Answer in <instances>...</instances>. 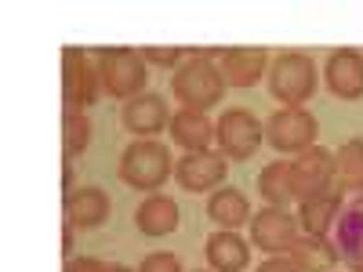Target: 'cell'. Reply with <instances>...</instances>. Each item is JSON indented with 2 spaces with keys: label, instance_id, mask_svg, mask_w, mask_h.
<instances>
[{
  "label": "cell",
  "instance_id": "1",
  "mask_svg": "<svg viewBox=\"0 0 363 272\" xmlns=\"http://www.w3.org/2000/svg\"><path fill=\"white\" fill-rule=\"evenodd\" d=\"M211 58H215V51H189V62L174 69L171 95L182 102V109L207 113L211 106H218L225 80H222V69Z\"/></svg>",
  "mask_w": 363,
  "mask_h": 272
},
{
  "label": "cell",
  "instance_id": "2",
  "mask_svg": "<svg viewBox=\"0 0 363 272\" xmlns=\"http://www.w3.org/2000/svg\"><path fill=\"white\" fill-rule=\"evenodd\" d=\"M145 80H149V66L142 51H131V47H106L99 55V84L109 98H138L145 95Z\"/></svg>",
  "mask_w": 363,
  "mask_h": 272
},
{
  "label": "cell",
  "instance_id": "3",
  "mask_svg": "<svg viewBox=\"0 0 363 272\" xmlns=\"http://www.w3.org/2000/svg\"><path fill=\"white\" fill-rule=\"evenodd\" d=\"M269 95L284 102V109H301L313 91H316V66L309 55H298V51H287L280 55L277 62L269 66Z\"/></svg>",
  "mask_w": 363,
  "mask_h": 272
},
{
  "label": "cell",
  "instance_id": "4",
  "mask_svg": "<svg viewBox=\"0 0 363 272\" xmlns=\"http://www.w3.org/2000/svg\"><path fill=\"white\" fill-rule=\"evenodd\" d=\"M171 171L174 167H171L167 145H160L153 138H142V142L128 145L124 157H120V178H124L131 189H142V193H157Z\"/></svg>",
  "mask_w": 363,
  "mask_h": 272
},
{
  "label": "cell",
  "instance_id": "5",
  "mask_svg": "<svg viewBox=\"0 0 363 272\" xmlns=\"http://www.w3.org/2000/svg\"><path fill=\"white\" fill-rule=\"evenodd\" d=\"M99 95H102L99 66H91L80 47H62V106H66V116H77L87 106H95Z\"/></svg>",
  "mask_w": 363,
  "mask_h": 272
},
{
  "label": "cell",
  "instance_id": "6",
  "mask_svg": "<svg viewBox=\"0 0 363 272\" xmlns=\"http://www.w3.org/2000/svg\"><path fill=\"white\" fill-rule=\"evenodd\" d=\"M215 138L218 153H225L229 160H251L265 142V124H258V116L247 109H225L215 124Z\"/></svg>",
  "mask_w": 363,
  "mask_h": 272
},
{
  "label": "cell",
  "instance_id": "7",
  "mask_svg": "<svg viewBox=\"0 0 363 272\" xmlns=\"http://www.w3.org/2000/svg\"><path fill=\"white\" fill-rule=\"evenodd\" d=\"M316 116L309 109H280L269 116L265 124V142L272 145V153H306L309 145H316Z\"/></svg>",
  "mask_w": 363,
  "mask_h": 272
},
{
  "label": "cell",
  "instance_id": "8",
  "mask_svg": "<svg viewBox=\"0 0 363 272\" xmlns=\"http://www.w3.org/2000/svg\"><path fill=\"white\" fill-rule=\"evenodd\" d=\"M229 174V157L203 149V153H186L174 164V178L186 193H211L215 186H222Z\"/></svg>",
  "mask_w": 363,
  "mask_h": 272
},
{
  "label": "cell",
  "instance_id": "9",
  "mask_svg": "<svg viewBox=\"0 0 363 272\" xmlns=\"http://www.w3.org/2000/svg\"><path fill=\"white\" fill-rule=\"evenodd\" d=\"M298 236H301V225L284 207H265L251 218V244L269 254H287Z\"/></svg>",
  "mask_w": 363,
  "mask_h": 272
},
{
  "label": "cell",
  "instance_id": "10",
  "mask_svg": "<svg viewBox=\"0 0 363 272\" xmlns=\"http://www.w3.org/2000/svg\"><path fill=\"white\" fill-rule=\"evenodd\" d=\"M294 167V200H313L320 193L330 189L335 181V157L323 145H309L306 153H298V160H291Z\"/></svg>",
  "mask_w": 363,
  "mask_h": 272
},
{
  "label": "cell",
  "instance_id": "11",
  "mask_svg": "<svg viewBox=\"0 0 363 272\" xmlns=\"http://www.w3.org/2000/svg\"><path fill=\"white\" fill-rule=\"evenodd\" d=\"M120 124H124L131 135H160L164 128H171V109H167V98L153 95V91H145V95L124 102V109H120Z\"/></svg>",
  "mask_w": 363,
  "mask_h": 272
},
{
  "label": "cell",
  "instance_id": "12",
  "mask_svg": "<svg viewBox=\"0 0 363 272\" xmlns=\"http://www.w3.org/2000/svg\"><path fill=\"white\" fill-rule=\"evenodd\" d=\"M327 87H330V95L342 98V102H356L363 98V55L352 51V47H342L327 58Z\"/></svg>",
  "mask_w": 363,
  "mask_h": 272
},
{
  "label": "cell",
  "instance_id": "13",
  "mask_svg": "<svg viewBox=\"0 0 363 272\" xmlns=\"http://www.w3.org/2000/svg\"><path fill=\"white\" fill-rule=\"evenodd\" d=\"M335 247L352 272H363V193L349 207H342L335 222Z\"/></svg>",
  "mask_w": 363,
  "mask_h": 272
},
{
  "label": "cell",
  "instance_id": "14",
  "mask_svg": "<svg viewBox=\"0 0 363 272\" xmlns=\"http://www.w3.org/2000/svg\"><path fill=\"white\" fill-rule=\"evenodd\" d=\"M222 80L225 87H255L269 73V51L265 47H229L222 55Z\"/></svg>",
  "mask_w": 363,
  "mask_h": 272
},
{
  "label": "cell",
  "instance_id": "15",
  "mask_svg": "<svg viewBox=\"0 0 363 272\" xmlns=\"http://www.w3.org/2000/svg\"><path fill=\"white\" fill-rule=\"evenodd\" d=\"M284 258L294 272H330L338 265V247H335V239H327V236L301 232Z\"/></svg>",
  "mask_w": 363,
  "mask_h": 272
},
{
  "label": "cell",
  "instance_id": "16",
  "mask_svg": "<svg viewBox=\"0 0 363 272\" xmlns=\"http://www.w3.org/2000/svg\"><path fill=\"white\" fill-rule=\"evenodd\" d=\"M342 189H327L313 200H301L298 203V225L301 232H309V236H330L335 232V222L342 215Z\"/></svg>",
  "mask_w": 363,
  "mask_h": 272
},
{
  "label": "cell",
  "instance_id": "17",
  "mask_svg": "<svg viewBox=\"0 0 363 272\" xmlns=\"http://www.w3.org/2000/svg\"><path fill=\"white\" fill-rule=\"evenodd\" d=\"M203 254H207V265L215 268V272H244L247 261H251L247 239H240V236L229 232V229L211 232L207 244H203Z\"/></svg>",
  "mask_w": 363,
  "mask_h": 272
},
{
  "label": "cell",
  "instance_id": "18",
  "mask_svg": "<svg viewBox=\"0 0 363 272\" xmlns=\"http://www.w3.org/2000/svg\"><path fill=\"white\" fill-rule=\"evenodd\" d=\"M171 138L174 145H182L186 153H203L215 142V124L207 120V113H193V109H178L171 116Z\"/></svg>",
  "mask_w": 363,
  "mask_h": 272
},
{
  "label": "cell",
  "instance_id": "19",
  "mask_svg": "<svg viewBox=\"0 0 363 272\" xmlns=\"http://www.w3.org/2000/svg\"><path fill=\"white\" fill-rule=\"evenodd\" d=\"M66 222L73 229H99L109 222V196L106 189H95V186H87L80 193H73L66 200Z\"/></svg>",
  "mask_w": 363,
  "mask_h": 272
},
{
  "label": "cell",
  "instance_id": "20",
  "mask_svg": "<svg viewBox=\"0 0 363 272\" xmlns=\"http://www.w3.org/2000/svg\"><path fill=\"white\" fill-rule=\"evenodd\" d=\"M178 203L171 200V196H164V193H157V196H149L138 210H135V225H138V232H145V236H171L174 229H178Z\"/></svg>",
  "mask_w": 363,
  "mask_h": 272
},
{
  "label": "cell",
  "instance_id": "21",
  "mask_svg": "<svg viewBox=\"0 0 363 272\" xmlns=\"http://www.w3.org/2000/svg\"><path fill=\"white\" fill-rule=\"evenodd\" d=\"M207 218L215 222L218 229L236 232L240 225H247V218H255V215H251L247 196L240 193V189H218L215 196L207 200Z\"/></svg>",
  "mask_w": 363,
  "mask_h": 272
},
{
  "label": "cell",
  "instance_id": "22",
  "mask_svg": "<svg viewBox=\"0 0 363 272\" xmlns=\"http://www.w3.org/2000/svg\"><path fill=\"white\" fill-rule=\"evenodd\" d=\"M258 193L269 207H287L294 200V167L291 160H272L258 174Z\"/></svg>",
  "mask_w": 363,
  "mask_h": 272
},
{
  "label": "cell",
  "instance_id": "23",
  "mask_svg": "<svg viewBox=\"0 0 363 272\" xmlns=\"http://www.w3.org/2000/svg\"><path fill=\"white\" fill-rule=\"evenodd\" d=\"M335 174L345 193H363V142L352 138L335 153Z\"/></svg>",
  "mask_w": 363,
  "mask_h": 272
},
{
  "label": "cell",
  "instance_id": "24",
  "mask_svg": "<svg viewBox=\"0 0 363 272\" xmlns=\"http://www.w3.org/2000/svg\"><path fill=\"white\" fill-rule=\"evenodd\" d=\"M87 142H91V120L84 113L62 116V153H66L69 164H73V157H80L87 149Z\"/></svg>",
  "mask_w": 363,
  "mask_h": 272
},
{
  "label": "cell",
  "instance_id": "25",
  "mask_svg": "<svg viewBox=\"0 0 363 272\" xmlns=\"http://www.w3.org/2000/svg\"><path fill=\"white\" fill-rule=\"evenodd\" d=\"M142 58H145V66L178 69V66H182V58H186V51H182V47H145Z\"/></svg>",
  "mask_w": 363,
  "mask_h": 272
},
{
  "label": "cell",
  "instance_id": "26",
  "mask_svg": "<svg viewBox=\"0 0 363 272\" xmlns=\"http://www.w3.org/2000/svg\"><path fill=\"white\" fill-rule=\"evenodd\" d=\"M138 272H182V261H178V254H171V251H157V254H149V258L138 265Z\"/></svg>",
  "mask_w": 363,
  "mask_h": 272
},
{
  "label": "cell",
  "instance_id": "27",
  "mask_svg": "<svg viewBox=\"0 0 363 272\" xmlns=\"http://www.w3.org/2000/svg\"><path fill=\"white\" fill-rule=\"evenodd\" d=\"M69 272H109V261H99V258H77L66 265Z\"/></svg>",
  "mask_w": 363,
  "mask_h": 272
},
{
  "label": "cell",
  "instance_id": "28",
  "mask_svg": "<svg viewBox=\"0 0 363 272\" xmlns=\"http://www.w3.org/2000/svg\"><path fill=\"white\" fill-rule=\"evenodd\" d=\"M258 272H294V268L287 265V258H284V254H277V258H269Z\"/></svg>",
  "mask_w": 363,
  "mask_h": 272
},
{
  "label": "cell",
  "instance_id": "29",
  "mask_svg": "<svg viewBox=\"0 0 363 272\" xmlns=\"http://www.w3.org/2000/svg\"><path fill=\"white\" fill-rule=\"evenodd\" d=\"M62 254L73 261V225H69V222L62 225Z\"/></svg>",
  "mask_w": 363,
  "mask_h": 272
},
{
  "label": "cell",
  "instance_id": "30",
  "mask_svg": "<svg viewBox=\"0 0 363 272\" xmlns=\"http://www.w3.org/2000/svg\"><path fill=\"white\" fill-rule=\"evenodd\" d=\"M109 272H131V268H128V265H116V261H113V265H109ZM135 272H138V268H135Z\"/></svg>",
  "mask_w": 363,
  "mask_h": 272
},
{
  "label": "cell",
  "instance_id": "31",
  "mask_svg": "<svg viewBox=\"0 0 363 272\" xmlns=\"http://www.w3.org/2000/svg\"><path fill=\"white\" fill-rule=\"evenodd\" d=\"M196 272H200V268H196Z\"/></svg>",
  "mask_w": 363,
  "mask_h": 272
}]
</instances>
